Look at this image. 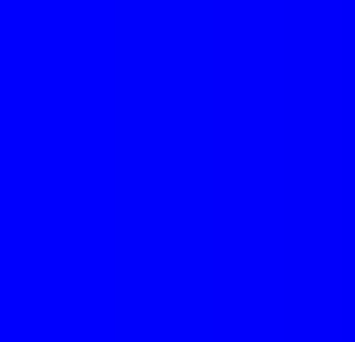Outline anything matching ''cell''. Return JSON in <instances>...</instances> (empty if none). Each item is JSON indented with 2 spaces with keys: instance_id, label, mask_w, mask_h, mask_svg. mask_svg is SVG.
I'll list each match as a JSON object with an SVG mask.
<instances>
[]
</instances>
